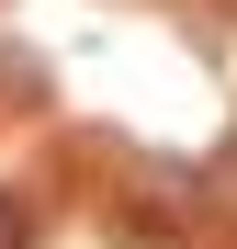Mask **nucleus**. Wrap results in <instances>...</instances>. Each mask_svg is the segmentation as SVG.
Here are the masks:
<instances>
[{"label": "nucleus", "instance_id": "1", "mask_svg": "<svg viewBox=\"0 0 237 249\" xmlns=\"http://www.w3.org/2000/svg\"><path fill=\"white\" fill-rule=\"evenodd\" d=\"M204 204H215V215H237V136L215 147V170H204Z\"/></svg>", "mask_w": 237, "mask_h": 249}, {"label": "nucleus", "instance_id": "2", "mask_svg": "<svg viewBox=\"0 0 237 249\" xmlns=\"http://www.w3.org/2000/svg\"><path fill=\"white\" fill-rule=\"evenodd\" d=\"M0 249H34V204L23 193H0Z\"/></svg>", "mask_w": 237, "mask_h": 249}]
</instances>
